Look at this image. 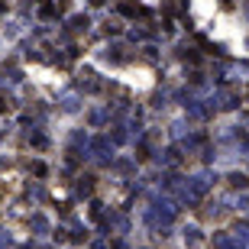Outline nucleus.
I'll return each mask as SVG.
<instances>
[{"instance_id": "nucleus-13", "label": "nucleus", "mask_w": 249, "mask_h": 249, "mask_svg": "<svg viewBox=\"0 0 249 249\" xmlns=\"http://www.w3.org/2000/svg\"><path fill=\"white\" fill-rule=\"evenodd\" d=\"M240 207H243V211H249V197H240Z\"/></svg>"}, {"instance_id": "nucleus-7", "label": "nucleus", "mask_w": 249, "mask_h": 249, "mask_svg": "<svg viewBox=\"0 0 249 249\" xmlns=\"http://www.w3.org/2000/svg\"><path fill=\"white\" fill-rule=\"evenodd\" d=\"M185 243H188V246L201 243V230H197V227H185Z\"/></svg>"}, {"instance_id": "nucleus-10", "label": "nucleus", "mask_w": 249, "mask_h": 249, "mask_svg": "<svg viewBox=\"0 0 249 249\" xmlns=\"http://www.w3.org/2000/svg\"><path fill=\"white\" fill-rule=\"evenodd\" d=\"M230 185H233V188H246L249 178H246V175H230Z\"/></svg>"}, {"instance_id": "nucleus-12", "label": "nucleus", "mask_w": 249, "mask_h": 249, "mask_svg": "<svg viewBox=\"0 0 249 249\" xmlns=\"http://www.w3.org/2000/svg\"><path fill=\"white\" fill-rule=\"evenodd\" d=\"M126 139H129V133H123V126L113 129V142H126Z\"/></svg>"}, {"instance_id": "nucleus-11", "label": "nucleus", "mask_w": 249, "mask_h": 249, "mask_svg": "<svg viewBox=\"0 0 249 249\" xmlns=\"http://www.w3.org/2000/svg\"><path fill=\"white\" fill-rule=\"evenodd\" d=\"M104 120H107V110H94L91 113V123H94V126H101Z\"/></svg>"}, {"instance_id": "nucleus-6", "label": "nucleus", "mask_w": 249, "mask_h": 249, "mask_svg": "<svg viewBox=\"0 0 249 249\" xmlns=\"http://www.w3.org/2000/svg\"><path fill=\"white\" fill-rule=\"evenodd\" d=\"M29 223H33V230H36L39 236H42V233H49V220H46V217H42V213H36V217H33V220H29Z\"/></svg>"}, {"instance_id": "nucleus-1", "label": "nucleus", "mask_w": 249, "mask_h": 249, "mask_svg": "<svg viewBox=\"0 0 249 249\" xmlns=\"http://www.w3.org/2000/svg\"><path fill=\"white\" fill-rule=\"evenodd\" d=\"M175 213H178L175 201H156V204H152V211H149V220L162 223V230H165V223L175 220Z\"/></svg>"}, {"instance_id": "nucleus-3", "label": "nucleus", "mask_w": 249, "mask_h": 249, "mask_svg": "<svg viewBox=\"0 0 249 249\" xmlns=\"http://www.w3.org/2000/svg\"><path fill=\"white\" fill-rule=\"evenodd\" d=\"M233 240H236V246H240V249H249V223L246 220L233 227Z\"/></svg>"}, {"instance_id": "nucleus-4", "label": "nucleus", "mask_w": 249, "mask_h": 249, "mask_svg": "<svg viewBox=\"0 0 249 249\" xmlns=\"http://www.w3.org/2000/svg\"><path fill=\"white\" fill-rule=\"evenodd\" d=\"M213 249H240L233 233H213Z\"/></svg>"}, {"instance_id": "nucleus-9", "label": "nucleus", "mask_w": 249, "mask_h": 249, "mask_svg": "<svg viewBox=\"0 0 249 249\" xmlns=\"http://www.w3.org/2000/svg\"><path fill=\"white\" fill-rule=\"evenodd\" d=\"M71 29H74V33L88 29V17H74V19H71Z\"/></svg>"}, {"instance_id": "nucleus-5", "label": "nucleus", "mask_w": 249, "mask_h": 249, "mask_svg": "<svg viewBox=\"0 0 249 249\" xmlns=\"http://www.w3.org/2000/svg\"><path fill=\"white\" fill-rule=\"evenodd\" d=\"M178 149H165V152H162V156H159V162H162V165H178Z\"/></svg>"}, {"instance_id": "nucleus-8", "label": "nucleus", "mask_w": 249, "mask_h": 249, "mask_svg": "<svg viewBox=\"0 0 249 249\" xmlns=\"http://www.w3.org/2000/svg\"><path fill=\"white\" fill-rule=\"evenodd\" d=\"M62 110L74 113V110H78V97H62Z\"/></svg>"}, {"instance_id": "nucleus-2", "label": "nucleus", "mask_w": 249, "mask_h": 249, "mask_svg": "<svg viewBox=\"0 0 249 249\" xmlns=\"http://www.w3.org/2000/svg\"><path fill=\"white\" fill-rule=\"evenodd\" d=\"M110 136H94L91 142H88V156L91 159H97V162H104V165H107V162H110Z\"/></svg>"}]
</instances>
